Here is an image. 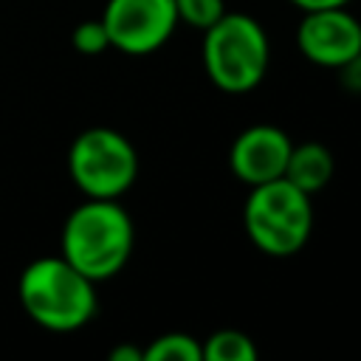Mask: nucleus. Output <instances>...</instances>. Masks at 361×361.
<instances>
[{
  "instance_id": "7ed1b4c3",
  "label": "nucleus",
  "mask_w": 361,
  "mask_h": 361,
  "mask_svg": "<svg viewBox=\"0 0 361 361\" xmlns=\"http://www.w3.org/2000/svg\"><path fill=\"white\" fill-rule=\"evenodd\" d=\"M200 54L209 82L223 93L243 96L265 79L271 65V39L257 17L226 11L203 31Z\"/></svg>"
},
{
  "instance_id": "dca6fc26",
  "label": "nucleus",
  "mask_w": 361,
  "mask_h": 361,
  "mask_svg": "<svg viewBox=\"0 0 361 361\" xmlns=\"http://www.w3.org/2000/svg\"><path fill=\"white\" fill-rule=\"evenodd\" d=\"M290 6H296L299 11H316V8H338L347 6L350 0H288Z\"/></svg>"
},
{
  "instance_id": "ddd939ff",
  "label": "nucleus",
  "mask_w": 361,
  "mask_h": 361,
  "mask_svg": "<svg viewBox=\"0 0 361 361\" xmlns=\"http://www.w3.org/2000/svg\"><path fill=\"white\" fill-rule=\"evenodd\" d=\"M73 48L85 56H96L102 51L110 48V39H107V31L102 25V20H85L73 28V37H71Z\"/></svg>"
},
{
  "instance_id": "423d86ee",
  "label": "nucleus",
  "mask_w": 361,
  "mask_h": 361,
  "mask_svg": "<svg viewBox=\"0 0 361 361\" xmlns=\"http://www.w3.org/2000/svg\"><path fill=\"white\" fill-rule=\"evenodd\" d=\"M99 20L110 48L127 56H147L175 34L178 8L175 0H107Z\"/></svg>"
},
{
  "instance_id": "4468645a",
  "label": "nucleus",
  "mask_w": 361,
  "mask_h": 361,
  "mask_svg": "<svg viewBox=\"0 0 361 361\" xmlns=\"http://www.w3.org/2000/svg\"><path fill=\"white\" fill-rule=\"evenodd\" d=\"M338 71V79L341 85L350 90V93H361V54H355L350 62H344Z\"/></svg>"
},
{
  "instance_id": "20e7f679",
  "label": "nucleus",
  "mask_w": 361,
  "mask_h": 361,
  "mask_svg": "<svg viewBox=\"0 0 361 361\" xmlns=\"http://www.w3.org/2000/svg\"><path fill=\"white\" fill-rule=\"evenodd\" d=\"M243 226L257 251L279 259L293 257L307 245L313 234L310 195L296 189L288 178L248 186Z\"/></svg>"
},
{
  "instance_id": "9d476101",
  "label": "nucleus",
  "mask_w": 361,
  "mask_h": 361,
  "mask_svg": "<svg viewBox=\"0 0 361 361\" xmlns=\"http://www.w3.org/2000/svg\"><path fill=\"white\" fill-rule=\"evenodd\" d=\"M203 344V358L206 361H257V344L248 333L237 327H223L214 330Z\"/></svg>"
},
{
  "instance_id": "6e6552de",
  "label": "nucleus",
  "mask_w": 361,
  "mask_h": 361,
  "mask_svg": "<svg viewBox=\"0 0 361 361\" xmlns=\"http://www.w3.org/2000/svg\"><path fill=\"white\" fill-rule=\"evenodd\" d=\"M290 147L293 141L285 130L274 124H251L234 138L228 149V166L234 178L245 186L268 183L285 175Z\"/></svg>"
},
{
  "instance_id": "f8f14e48",
  "label": "nucleus",
  "mask_w": 361,
  "mask_h": 361,
  "mask_svg": "<svg viewBox=\"0 0 361 361\" xmlns=\"http://www.w3.org/2000/svg\"><path fill=\"white\" fill-rule=\"evenodd\" d=\"M175 8H178V23L195 31H206L226 14L223 0H175Z\"/></svg>"
},
{
  "instance_id": "f257e3e1",
  "label": "nucleus",
  "mask_w": 361,
  "mask_h": 361,
  "mask_svg": "<svg viewBox=\"0 0 361 361\" xmlns=\"http://www.w3.org/2000/svg\"><path fill=\"white\" fill-rule=\"evenodd\" d=\"M135 228L118 200L85 197L62 223L59 254L93 282L113 279L133 254Z\"/></svg>"
},
{
  "instance_id": "1a4fd4ad",
  "label": "nucleus",
  "mask_w": 361,
  "mask_h": 361,
  "mask_svg": "<svg viewBox=\"0 0 361 361\" xmlns=\"http://www.w3.org/2000/svg\"><path fill=\"white\" fill-rule=\"evenodd\" d=\"M333 169H336L333 152L319 141H305V144L290 147L282 178H288L296 189H302L307 195H316L330 183Z\"/></svg>"
},
{
  "instance_id": "2eb2a0df",
  "label": "nucleus",
  "mask_w": 361,
  "mask_h": 361,
  "mask_svg": "<svg viewBox=\"0 0 361 361\" xmlns=\"http://www.w3.org/2000/svg\"><path fill=\"white\" fill-rule=\"evenodd\" d=\"M110 361H144V350L135 344H118L110 350Z\"/></svg>"
},
{
  "instance_id": "0eeeda50",
  "label": "nucleus",
  "mask_w": 361,
  "mask_h": 361,
  "mask_svg": "<svg viewBox=\"0 0 361 361\" xmlns=\"http://www.w3.org/2000/svg\"><path fill=\"white\" fill-rule=\"evenodd\" d=\"M296 45L307 62L319 68H341L361 54V20L350 14L347 6L302 11Z\"/></svg>"
},
{
  "instance_id": "f03ea898",
  "label": "nucleus",
  "mask_w": 361,
  "mask_h": 361,
  "mask_svg": "<svg viewBox=\"0 0 361 361\" xmlns=\"http://www.w3.org/2000/svg\"><path fill=\"white\" fill-rule=\"evenodd\" d=\"M25 316L51 333H73L93 322L99 299L96 282L76 271L62 254L31 259L17 279Z\"/></svg>"
},
{
  "instance_id": "39448f33",
  "label": "nucleus",
  "mask_w": 361,
  "mask_h": 361,
  "mask_svg": "<svg viewBox=\"0 0 361 361\" xmlns=\"http://www.w3.org/2000/svg\"><path fill=\"white\" fill-rule=\"evenodd\" d=\"M68 175L85 197L118 200L138 178V152L124 133L87 127L71 141Z\"/></svg>"
},
{
  "instance_id": "9b49d317",
  "label": "nucleus",
  "mask_w": 361,
  "mask_h": 361,
  "mask_svg": "<svg viewBox=\"0 0 361 361\" xmlns=\"http://www.w3.org/2000/svg\"><path fill=\"white\" fill-rule=\"evenodd\" d=\"M144 361H203V344L189 333H164L144 347Z\"/></svg>"
}]
</instances>
